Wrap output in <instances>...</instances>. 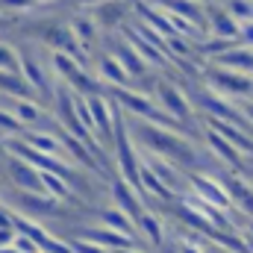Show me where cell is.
I'll return each mask as SVG.
<instances>
[{
	"instance_id": "603a6c76",
	"label": "cell",
	"mask_w": 253,
	"mask_h": 253,
	"mask_svg": "<svg viewBox=\"0 0 253 253\" xmlns=\"http://www.w3.org/2000/svg\"><path fill=\"white\" fill-rule=\"evenodd\" d=\"M74 39L80 42V47H94L97 44V24L91 21V15H77L71 21Z\"/></svg>"
},
{
	"instance_id": "d6986e66",
	"label": "cell",
	"mask_w": 253,
	"mask_h": 253,
	"mask_svg": "<svg viewBox=\"0 0 253 253\" xmlns=\"http://www.w3.org/2000/svg\"><path fill=\"white\" fill-rule=\"evenodd\" d=\"M100 227L115 230V233H121V236L135 239V221H132L126 212H121L118 206H115V209H100Z\"/></svg>"
},
{
	"instance_id": "8fae6325",
	"label": "cell",
	"mask_w": 253,
	"mask_h": 253,
	"mask_svg": "<svg viewBox=\"0 0 253 253\" xmlns=\"http://www.w3.org/2000/svg\"><path fill=\"white\" fill-rule=\"evenodd\" d=\"M141 165H144L147 171H153V177H156V180H162L171 191L183 189V177H180V171H177L168 159H162V156H156V153H147Z\"/></svg>"
},
{
	"instance_id": "1f68e13d",
	"label": "cell",
	"mask_w": 253,
	"mask_h": 253,
	"mask_svg": "<svg viewBox=\"0 0 253 253\" xmlns=\"http://www.w3.org/2000/svg\"><path fill=\"white\" fill-rule=\"evenodd\" d=\"M36 3H59V0H36Z\"/></svg>"
},
{
	"instance_id": "e0dca14e",
	"label": "cell",
	"mask_w": 253,
	"mask_h": 253,
	"mask_svg": "<svg viewBox=\"0 0 253 253\" xmlns=\"http://www.w3.org/2000/svg\"><path fill=\"white\" fill-rule=\"evenodd\" d=\"M218 68H227V71H236V74H253V50L245 47V44H236L233 50H227L224 56L215 59Z\"/></svg>"
},
{
	"instance_id": "4dcf8cb0",
	"label": "cell",
	"mask_w": 253,
	"mask_h": 253,
	"mask_svg": "<svg viewBox=\"0 0 253 253\" xmlns=\"http://www.w3.org/2000/svg\"><path fill=\"white\" fill-rule=\"evenodd\" d=\"M115 253H141V251H135V248H132V251H115Z\"/></svg>"
},
{
	"instance_id": "5b68a950",
	"label": "cell",
	"mask_w": 253,
	"mask_h": 253,
	"mask_svg": "<svg viewBox=\"0 0 253 253\" xmlns=\"http://www.w3.org/2000/svg\"><path fill=\"white\" fill-rule=\"evenodd\" d=\"M189 183H191V189H194V194H197L200 200L212 203V206H215V209H221V212H233L230 194H227V189H224L218 180H212V177H203V174H191Z\"/></svg>"
},
{
	"instance_id": "f546056e",
	"label": "cell",
	"mask_w": 253,
	"mask_h": 253,
	"mask_svg": "<svg viewBox=\"0 0 253 253\" xmlns=\"http://www.w3.org/2000/svg\"><path fill=\"white\" fill-rule=\"evenodd\" d=\"M83 6H100V3H106V0H80Z\"/></svg>"
},
{
	"instance_id": "9a60e30c",
	"label": "cell",
	"mask_w": 253,
	"mask_h": 253,
	"mask_svg": "<svg viewBox=\"0 0 253 253\" xmlns=\"http://www.w3.org/2000/svg\"><path fill=\"white\" fill-rule=\"evenodd\" d=\"M112 197H115V206L121 209V212H126L132 221H138L147 209H144V203H138V194H132V189L126 186L124 180H115L112 183Z\"/></svg>"
},
{
	"instance_id": "7a4b0ae2",
	"label": "cell",
	"mask_w": 253,
	"mask_h": 253,
	"mask_svg": "<svg viewBox=\"0 0 253 253\" xmlns=\"http://www.w3.org/2000/svg\"><path fill=\"white\" fill-rule=\"evenodd\" d=\"M206 83H209L212 91L221 94L224 100H245V97L253 94V77L227 71V68H209V71H206Z\"/></svg>"
},
{
	"instance_id": "7c38bea8",
	"label": "cell",
	"mask_w": 253,
	"mask_h": 253,
	"mask_svg": "<svg viewBox=\"0 0 253 253\" xmlns=\"http://www.w3.org/2000/svg\"><path fill=\"white\" fill-rule=\"evenodd\" d=\"M159 9H165V12H171V15H180V18H186L189 24H194L197 30L206 24V12L197 6V0H153Z\"/></svg>"
},
{
	"instance_id": "5bb4252c",
	"label": "cell",
	"mask_w": 253,
	"mask_h": 253,
	"mask_svg": "<svg viewBox=\"0 0 253 253\" xmlns=\"http://www.w3.org/2000/svg\"><path fill=\"white\" fill-rule=\"evenodd\" d=\"M124 18H126V9L121 0H106L94 9L91 21L100 27V30H115V27H124Z\"/></svg>"
},
{
	"instance_id": "44dd1931",
	"label": "cell",
	"mask_w": 253,
	"mask_h": 253,
	"mask_svg": "<svg viewBox=\"0 0 253 253\" xmlns=\"http://www.w3.org/2000/svg\"><path fill=\"white\" fill-rule=\"evenodd\" d=\"M9 115L21 126H39V121H42V106L36 100H12L9 103Z\"/></svg>"
},
{
	"instance_id": "7402d4cb",
	"label": "cell",
	"mask_w": 253,
	"mask_h": 253,
	"mask_svg": "<svg viewBox=\"0 0 253 253\" xmlns=\"http://www.w3.org/2000/svg\"><path fill=\"white\" fill-rule=\"evenodd\" d=\"M135 227L141 230V236H144L153 248H162V245H165V227H162V218H159V215L144 212V215L135 221Z\"/></svg>"
},
{
	"instance_id": "f1b7e54d",
	"label": "cell",
	"mask_w": 253,
	"mask_h": 253,
	"mask_svg": "<svg viewBox=\"0 0 253 253\" xmlns=\"http://www.w3.org/2000/svg\"><path fill=\"white\" fill-rule=\"evenodd\" d=\"M168 47H174V53H177V56H191L189 42H183L180 36H171V39H168Z\"/></svg>"
},
{
	"instance_id": "484cf974",
	"label": "cell",
	"mask_w": 253,
	"mask_h": 253,
	"mask_svg": "<svg viewBox=\"0 0 253 253\" xmlns=\"http://www.w3.org/2000/svg\"><path fill=\"white\" fill-rule=\"evenodd\" d=\"M0 71H21V59L12 44L0 42Z\"/></svg>"
},
{
	"instance_id": "ba28073f",
	"label": "cell",
	"mask_w": 253,
	"mask_h": 253,
	"mask_svg": "<svg viewBox=\"0 0 253 253\" xmlns=\"http://www.w3.org/2000/svg\"><path fill=\"white\" fill-rule=\"evenodd\" d=\"M6 168H9V177H12V183H15V186H21V191H30V194H44L42 174H39L33 165H27L24 159L12 156V159L6 162Z\"/></svg>"
},
{
	"instance_id": "8992f818",
	"label": "cell",
	"mask_w": 253,
	"mask_h": 253,
	"mask_svg": "<svg viewBox=\"0 0 253 253\" xmlns=\"http://www.w3.org/2000/svg\"><path fill=\"white\" fill-rule=\"evenodd\" d=\"M18 59H21V74H24V80L30 83V88H33L36 94H53V91H56V85L50 83V77H47L44 65L39 62L30 50H21V53H18Z\"/></svg>"
},
{
	"instance_id": "d4e9b609",
	"label": "cell",
	"mask_w": 253,
	"mask_h": 253,
	"mask_svg": "<svg viewBox=\"0 0 253 253\" xmlns=\"http://www.w3.org/2000/svg\"><path fill=\"white\" fill-rule=\"evenodd\" d=\"M227 12L239 24H248V21H253V0H230L227 3Z\"/></svg>"
},
{
	"instance_id": "cb8c5ba5",
	"label": "cell",
	"mask_w": 253,
	"mask_h": 253,
	"mask_svg": "<svg viewBox=\"0 0 253 253\" xmlns=\"http://www.w3.org/2000/svg\"><path fill=\"white\" fill-rule=\"evenodd\" d=\"M206 138H209V147H212V150H215L224 162H230L233 168H242V156H239V150H236L227 138H221L215 129H209V132H206Z\"/></svg>"
},
{
	"instance_id": "277c9868",
	"label": "cell",
	"mask_w": 253,
	"mask_h": 253,
	"mask_svg": "<svg viewBox=\"0 0 253 253\" xmlns=\"http://www.w3.org/2000/svg\"><path fill=\"white\" fill-rule=\"evenodd\" d=\"M156 100H159V106H162L165 115H171L174 121H180V124L189 126L191 106H189V100L183 97V91H180L174 83H159V85H156Z\"/></svg>"
},
{
	"instance_id": "ffe728a7",
	"label": "cell",
	"mask_w": 253,
	"mask_h": 253,
	"mask_svg": "<svg viewBox=\"0 0 253 253\" xmlns=\"http://www.w3.org/2000/svg\"><path fill=\"white\" fill-rule=\"evenodd\" d=\"M24 141L33 147V150H39V153H47V156H59L62 153V138L59 135H53V132H42V129H30V132H24Z\"/></svg>"
},
{
	"instance_id": "4316f807",
	"label": "cell",
	"mask_w": 253,
	"mask_h": 253,
	"mask_svg": "<svg viewBox=\"0 0 253 253\" xmlns=\"http://www.w3.org/2000/svg\"><path fill=\"white\" fill-rule=\"evenodd\" d=\"M71 251L74 253H109V251H103L100 245L85 242V239H71Z\"/></svg>"
},
{
	"instance_id": "4fadbf2b",
	"label": "cell",
	"mask_w": 253,
	"mask_h": 253,
	"mask_svg": "<svg viewBox=\"0 0 253 253\" xmlns=\"http://www.w3.org/2000/svg\"><path fill=\"white\" fill-rule=\"evenodd\" d=\"M97 77L103 83H109V88H129V74L124 71V65L118 62L112 53H103L97 62Z\"/></svg>"
},
{
	"instance_id": "52a82bcc",
	"label": "cell",
	"mask_w": 253,
	"mask_h": 253,
	"mask_svg": "<svg viewBox=\"0 0 253 253\" xmlns=\"http://www.w3.org/2000/svg\"><path fill=\"white\" fill-rule=\"evenodd\" d=\"M83 239H85V242L100 245L103 251H109V253H115V251H132V248L138 245V239L121 236V233L106 230V227H85V230H83Z\"/></svg>"
},
{
	"instance_id": "6da1fadb",
	"label": "cell",
	"mask_w": 253,
	"mask_h": 253,
	"mask_svg": "<svg viewBox=\"0 0 253 253\" xmlns=\"http://www.w3.org/2000/svg\"><path fill=\"white\" fill-rule=\"evenodd\" d=\"M132 129H135V138L141 135V141H144L156 156H162V159H168V162H177V165H186V168H194V165L200 162V153L191 147L186 138H180V135L171 132V129H162V126L150 124V121H141V124H138V118H132Z\"/></svg>"
},
{
	"instance_id": "83f0119b",
	"label": "cell",
	"mask_w": 253,
	"mask_h": 253,
	"mask_svg": "<svg viewBox=\"0 0 253 253\" xmlns=\"http://www.w3.org/2000/svg\"><path fill=\"white\" fill-rule=\"evenodd\" d=\"M0 6L12 12H27V9H36V0H0Z\"/></svg>"
},
{
	"instance_id": "3957f363",
	"label": "cell",
	"mask_w": 253,
	"mask_h": 253,
	"mask_svg": "<svg viewBox=\"0 0 253 253\" xmlns=\"http://www.w3.org/2000/svg\"><path fill=\"white\" fill-rule=\"evenodd\" d=\"M53 94H56V97H53V100H56V109H59V126H62L68 135L80 138V141L91 138L88 129H85L83 121H80V112H77V94H74L68 85H56Z\"/></svg>"
},
{
	"instance_id": "d6a6232c",
	"label": "cell",
	"mask_w": 253,
	"mask_h": 253,
	"mask_svg": "<svg viewBox=\"0 0 253 253\" xmlns=\"http://www.w3.org/2000/svg\"><path fill=\"white\" fill-rule=\"evenodd\" d=\"M197 3H203V0H197Z\"/></svg>"
},
{
	"instance_id": "ac0fdd59",
	"label": "cell",
	"mask_w": 253,
	"mask_h": 253,
	"mask_svg": "<svg viewBox=\"0 0 253 253\" xmlns=\"http://www.w3.org/2000/svg\"><path fill=\"white\" fill-rule=\"evenodd\" d=\"M121 36H124L126 42L132 44V50H135L138 56H144V59H147L150 65H156V68H162V65H165V53H162L156 44H150L144 36H138L132 27H124V30H121Z\"/></svg>"
},
{
	"instance_id": "30bf717a",
	"label": "cell",
	"mask_w": 253,
	"mask_h": 253,
	"mask_svg": "<svg viewBox=\"0 0 253 253\" xmlns=\"http://www.w3.org/2000/svg\"><path fill=\"white\" fill-rule=\"evenodd\" d=\"M224 189H227V194H230L233 209L251 215V221H253V186L251 183L242 180V177H224Z\"/></svg>"
},
{
	"instance_id": "9c48e42d",
	"label": "cell",
	"mask_w": 253,
	"mask_h": 253,
	"mask_svg": "<svg viewBox=\"0 0 253 253\" xmlns=\"http://www.w3.org/2000/svg\"><path fill=\"white\" fill-rule=\"evenodd\" d=\"M206 21H209V33L215 39H224V42H239V33H242V24L227 12V9H206Z\"/></svg>"
},
{
	"instance_id": "2e32d148",
	"label": "cell",
	"mask_w": 253,
	"mask_h": 253,
	"mask_svg": "<svg viewBox=\"0 0 253 253\" xmlns=\"http://www.w3.org/2000/svg\"><path fill=\"white\" fill-rule=\"evenodd\" d=\"M112 56L124 65V71L129 74V80H132V77H144V74H147V68H144V62H141V56L132 50V44L126 42L124 36H118V39H115V50H112Z\"/></svg>"
}]
</instances>
